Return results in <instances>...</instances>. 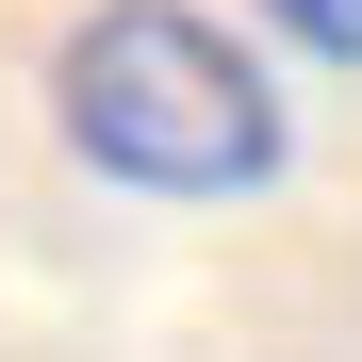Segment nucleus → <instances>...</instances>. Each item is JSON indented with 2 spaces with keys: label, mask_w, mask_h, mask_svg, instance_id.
I'll use <instances>...</instances> for the list:
<instances>
[{
  "label": "nucleus",
  "mask_w": 362,
  "mask_h": 362,
  "mask_svg": "<svg viewBox=\"0 0 362 362\" xmlns=\"http://www.w3.org/2000/svg\"><path fill=\"white\" fill-rule=\"evenodd\" d=\"M49 115H66V148L99 181H132V198H264L296 165L280 66L230 17H198V0H99V17L49 49Z\"/></svg>",
  "instance_id": "obj_1"
},
{
  "label": "nucleus",
  "mask_w": 362,
  "mask_h": 362,
  "mask_svg": "<svg viewBox=\"0 0 362 362\" xmlns=\"http://www.w3.org/2000/svg\"><path fill=\"white\" fill-rule=\"evenodd\" d=\"M264 17H280L296 49H329V66H362V0H264Z\"/></svg>",
  "instance_id": "obj_2"
}]
</instances>
